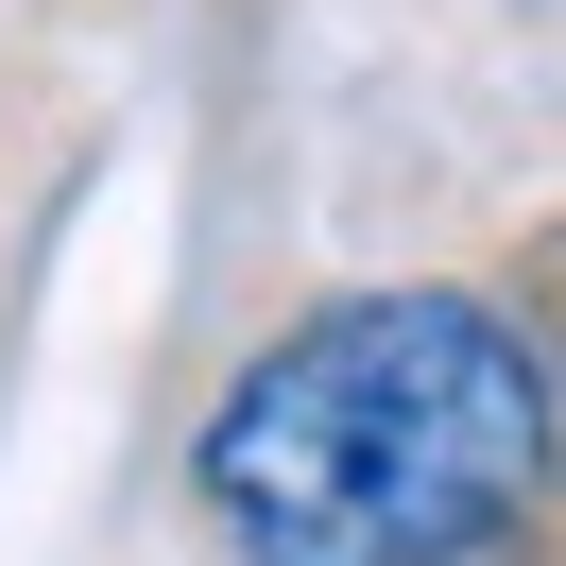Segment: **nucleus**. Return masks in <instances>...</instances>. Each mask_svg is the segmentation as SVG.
<instances>
[{
	"mask_svg": "<svg viewBox=\"0 0 566 566\" xmlns=\"http://www.w3.org/2000/svg\"><path fill=\"white\" fill-rule=\"evenodd\" d=\"M549 360L481 292H344L241 360L189 481L241 566H481L549 497Z\"/></svg>",
	"mask_w": 566,
	"mask_h": 566,
	"instance_id": "1",
	"label": "nucleus"
}]
</instances>
